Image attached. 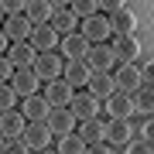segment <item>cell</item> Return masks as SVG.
<instances>
[{
  "label": "cell",
  "instance_id": "33",
  "mask_svg": "<svg viewBox=\"0 0 154 154\" xmlns=\"http://www.w3.org/2000/svg\"><path fill=\"white\" fill-rule=\"evenodd\" d=\"M134 130L140 134V140H151V134H154V123H151V116H147V120H144L140 127H134Z\"/></svg>",
  "mask_w": 154,
  "mask_h": 154
},
{
  "label": "cell",
  "instance_id": "25",
  "mask_svg": "<svg viewBox=\"0 0 154 154\" xmlns=\"http://www.w3.org/2000/svg\"><path fill=\"white\" fill-rule=\"evenodd\" d=\"M130 106H134V113L151 116V110H154V93H151V86H140V93L130 96Z\"/></svg>",
  "mask_w": 154,
  "mask_h": 154
},
{
  "label": "cell",
  "instance_id": "1",
  "mask_svg": "<svg viewBox=\"0 0 154 154\" xmlns=\"http://www.w3.org/2000/svg\"><path fill=\"white\" fill-rule=\"evenodd\" d=\"M62 55H55V51H45V55L34 58V75H38V82H55V79H62Z\"/></svg>",
  "mask_w": 154,
  "mask_h": 154
},
{
  "label": "cell",
  "instance_id": "27",
  "mask_svg": "<svg viewBox=\"0 0 154 154\" xmlns=\"http://www.w3.org/2000/svg\"><path fill=\"white\" fill-rule=\"evenodd\" d=\"M58 154H86V144L75 137V134H65V137H58Z\"/></svg>",
  "mask_w": 154,
  "mask_h": 154
},
{
  "label": "cell",
  "instance_id": "37",
  "mask_svg": "<svg viewBox=\"0 0 154 154\" xmlns=\"http://www.w3.org/2000/svg\"><path fill=\"white\" fill-rule=\"evenodd\" d=\"M0 147H4V137H0Z\"/></svg>",
  "mask_w": 154,
  "mask_h": 154
},
{
  "label": "cell",
  "instance_id": "30",
  "mask_svg": "<svg viewBox=\"0 0 154 154\" xmlns=\"http://www.w3.org/2000/svg\"><path fill=\"white\" fill-rule=\"evenodd\" d=\"M0 154H31V151L24 147L21 140H4V147H0Z\"/></svg>",
  "mask_w": 154,
  "mask_h": 154
},
{
  "label": "cell",
  "instance_id": "26",
  "mask_svg": "<svg viewBox=\"0 0 154 154\" xmlns=\"http://www.w3.org/2000/svg\"><path fill=\"white\" fill-rule=\"evenodd\" d=\"M69 14L75 17V21H89V17L99 14V11H96V0H75V4H69Z\"/></svg>",
  "mask_w": 154,
  "mask_h": 154
},
{
  "label": "cell",
  "instance_id": "22",
  "mask_svg": "<svg viewBox=\"0 0 154 154\" xmlns=\"http://www.w3.org/2000/svg\"><path fill=\"white\" fill-rule=\"evenodd\" d=\"M106 110H110V120H130L134 106H130V96L123 93H113L110 99H106Z\"/></svg>",
  "mask_w": 154,
  "mask_h": 154
},
{
  "label": "cell",
  "instance_id": "7",
  "mask_svg": "<svg viewBox=\"0 0 154 154\" xmlns=\"http://www.w3.org/2000/svg\"><path fill=\"white\" fill-rule=\"evenodd\" d=\"M72 96H75V89H72L65 79H55V82L45 86V103L51 106V110H58V106H69Z\"/></svg>",
  "mask_w": 154,
  "mask_h": 154
},
{
  "label": "cell",
  "instance_id": "9",
  "mask_svg": "<svg viewBox=\"0 0 154 154\" xmlns=\"http://www.w3.org/2000/svg\"><path fill=\"white\" fill-rule=\"evenodd\" d=\"M48 28L55 31V34H72L75 31V17L69 14V4H51V17H48Z\"/></svg>",
  "mask_w": 154,
  "mask_h": 154
},
{
  "label": "cell",
  "instance_id": "8",
  "mask_svg": "<svg viewBox=\"0 0 154 154\" xmlns=\"http://www.w3.org/2000/svg\"><path fill=\"white\" fill-rule=\"evenodd\" d=\"M113 86H116V93H123V96L137 93L140 89V69L137 65H120L116 75H113Z\"/></svg>",
  "mask_w": 154,
  "mask_h": 154
},
{
  "label": "cell",
  "instance_id": "38",
  "mask_svg": "<svg viewBox=\"0 0 154 154\" xmlns=\"http://www.w3.org/2000/svg\"><path fill=\"white\" fill-rule=\"evenodd\" d=\"M0 21H4V14H0Z\"/></svg>",
  "mask_w": 154,
  "mask_h": 154
},
{
  "label": "cell",
  "instance_id": "24",
  "mask_svg": "<svg viewBox=\"0 0 154 154\" xmlns=\"http://www.w3.org/2000/svg\"><path fill=\"white\" fill-rule=\"evenodd\" d=\"M75 137L82 140L86 147H89V144H103V120H99V116H96V120H82V127H79Z\"/></svg>",
  "mask_w": 154,
  "mask_h": 154
},
{
  "label": "cell",
  "instance_id": "29",
  "mask_svg": "<svg viewBox=\"0 0 154 154\" xmlns=\"http://www.w3.org/2000/svg\"><path fill=\"white\" fill-rule=\"evenodd\" d=\"M0 14L17 17V14H24V4H21V0H4V4H0Z\"/></svg>",
  "mask_w": 154,
  "mask_h": 154
},
{
  "label": "cell",
  "instance_id": "12",
  "mask_svg": "<svg viewBox=\"0 0 154 154\" xmlns=\"http://www.w3.org/2000/svg\"><path fill=\"white\" fill-rule=\"evenodd\" d=\"M130 134H134V123L130 120H110V123H103V144H110V147L127 144Z\"/></svg>",
  "mask_w": 154,
  "mask_h": 154
},
{
  "label": "cell",
  "instance_id": "19",
  "mask_svg": "<svg viewBox=\"0 0 154 154\" xmlns=\"http://www.w3.org/2000/svg\"><path fill=\"white\" fill-rule=\"evenodd\" d=\"M106 24H110V34H134V24L137 21H134V14L120 4L110 17H106Z\"/></svg>",
  "mask_w": 154,
  "mask_h": 154
},
{
  "label": "cell",
  "instance_id": "31",
  "mask_svg": "<svg viewBox=\"0 0 154 154\" xmlns=\"http://www.w3.org/2000/svg\"><path fill=\"white\" fill-rule=\"evenodd\" d=\"M127 154H154V147H151V140H134L127 147Z\"/></svg>",
  "mask_w": 154,
  "mask_h": 154
},
{
  "label": "cell",
  "instance_id": "13",
  "mask_svg": "<svg viewBox=\"0 0 154 154\" xmlns=\"http://www.w3.org/2000/svg\"><path fill=\"white\" fill-rule=\"evenodd\" d=\"M24 116H21V110H4L0 113V137L4 140H17L21 137V130H24Z\"/></svg>",
  "mask_w": 154,
  "mask_h": 154
},
{
  "label": "cell",
  "instance_id": "23",
  "mask_svg": "<svg viewBox=\"0 0 154 154\" xmlns=\"http://www.w3.org/2000/svg\"><path fill=\"white\" fill-rule=\"evenodd\" d=\"M48 110H51V106L45 103V96H38V93H34V96H28V99H24V110H21V116L31 123V120H45V116H48Z\"/></svg>",
  "mask_w": 154,
  "mask_h": 154
},
{
  "label": "cell",
  "instance_id": "34",
  "mask_svg": "<svg viewBox=\"0 0 154 154\" xmlns=\"http://www.w3.org/2000/svg\"><path fill=\"white\" fill-rule=\"evenodd\" d=\"M86 154H113V147H110V144H89Z\"/></svg>",
  "mask_w": 154,
  "mask_h": 154
},
{
  "label": "cell",
  "instance_id": "32",
  "mask_svg": "<svg viewBox=\"0 0 154 154\" xmlns=\"http://www.w3.org/2000/svg\"><path fill=\"white\" fill-rule=\"evenodd\" d=\"M11 75H14V65H11V62H7L4 55H0V86H4V82H7Z\"/></svg>",
  "mask_w": 154,
  "mask_h": 154
},
{
  "label": "cell",
  "instance_id": "6",
  "mask_svg": "<svg viewBox=\"0 0 154 154\" xmlns=\"http://www.w3.org/2000/svg\"><path fill=\"white\" fill-rule=\"evenodd\" d=\"M110 51H113V58L120 62V65H134V58L140 55V45L134 41V34H116Z\"/></svg>",
  "mask_w": 154,
  "mask_h": 154
},
{
  "label": "cell",
  "instance_id": "15",
  "mask_svg": "<svg viewBox=\"0 0 154 154\" xmlns=\"http://www.w3.org/2000/svg\"><path fill=\"white\" fill-rule=\"evenodd\" d=\"M86 86H89L86 93H89V96H96V99H110V96L116 93V86H113V75H110V72H93Z\"/></svg>",
  "mask_w": 154,
  "mask_h": 154
},
{
  "label": "cell",
  "instance_id": "17",
  "mask_svg": "<svg viewBox=\"0 0 154 154\" xmlns=\"http://www.w3.org/2000/svg\"><path fill=\"white\" fill-rule=\"evenodd\" d=\"M0 31H4L7 34V41H28L31 38V24H28V17H24V14H17V17H7V24H4V28H0Z\"/></svg>",
  "mask_w": 154,
  "mask_h": 154
},
{
  "label": "cell",
  "instance_id": "4",
  "mask_svg": "<svg viewBox=\"0 0 154 154\" xmlns=\"http://www.w3.org/2000/svg\"><path fill=\"white\" fill-rule=\"evenodd\" d=\"M45 127H48L51 137H65V134L75 130V116H72L65 106H58V110H48V116H45Z\"/></svg>",
  "mask_w": 154,
  "mask_h": 154
},
{
  "label": "cell",
  "instance_id": "36",
  "mask_svg": "<svg viewBox=\"0 0 154 154\" xmlns=\"http://www.w3.org/2000/svg\"><path fill=\"white\" fill-rule=\"evenodd\" d=\"M38 154H58V151H48V147H45V151H38Z\"/></svg>",
  "mask_w": 154,
  "mask_h": 154
},
{
  "label": "cell",
  "instance_id": "21",
  "mask_svg": "<svg viewBox=\"0 0 154 154\" xmlns=\"http://www.w3.org/2000/svg\"><path fill=\"white\" fill-rule=\"evenodd\" d=\"M24 17H28L31 28H41V24H48V17H51V4L48 0H31V4H24Z\"/></svg>",
  "mask_w": 154,
  "mask_h": 154
},
{
  "label": "cell",
  "instance_id": "18",
  "mask_svg": "<svg viewBox=\"0 0 154 154\" xmlns=\"http://www.w3.org/2000/svg\"><path fill=\"white\" fill-rule=\"evenodd\" d=\"M31 48L38 51V55H45V51H55V45H58V34L48 28V24H41V28H34L31 31Z\"/></svg>",
  "mask_w": 154,
  "mask_h": 154
},
{
  "label": "cell",
  "instance_id": "14",
  "mask_svg": "<svg viewBox=\"0 0 154 154\" xmlns=\"http://www.w3.org/2000/svg\"><path fill=\"white\" fill-rule=\"evenodd\" d=\"M4 58L11 62L14 69H31V65H34V58H38V55H34V48H31L28 41H14L11 48H7V55H4Z\"/></svg>",
  "mask_w": 154,
  "mask_h": 154
},
{
  "label": "cell",
  "instance_id": "20",
  "mask_svg": "<svg viewBox=\"0 0 154 154\" xmlns=\"http://www.w3.org/2000/svg\"><path fill=\"white\" fill-rule=\"evenodd\" d=\"M89 75H93V72H89L86 62H65V65H62V79H65L72 89H75V86H86Z\"/></svg>",
  "mask_w": 154,
  "mask_h": 154
},
{
  "label": "cell",
  "instance_id": "16",
  "mask_svg": "<svg viewBox=\"0 0 154 154\" xmlns=\"http://www.w3.org/2000/svg\"><path fill=\"white\" fill-rule=\"evenodd\" d=\"M86 51H89V41H86L79 31H72V34H65V38H62V55H65L69 62H82Z\"/></svg>",
  "mask_w": 154,
  "mask_h": 154
},
{
  "label": "cell",
  "instance_id": "10",
  "mask_svg": "<svg viewBox=\"0 0 154 154\" xmlns=\"http://www.w3.org/2000/svg\"><path fill=\"white\" fill-rule=\"evenodd\" d=\"M82 38L89 41V45H103L106 38H110V24H106V17L103 14H93L89 21H82Z\"/></svg>",
  "mask_w": 154,
  "mask_h": 154
},
{
  "label": "cell",
  "instance_id": "28",
  "mask_svg": "<svg viewBox=\"0 0 154 154\" xmlns=\"http://www.w3.org/2000/svg\"><path fill=\"white\" fill-rule=\"evenodd\" d=\"M14 103H17V93L4 82V86H0V113H4V110H14Z\"/></svg>",
  "mask_w": 154,
  "mask_h": 154
},
{
  "label": "cell",
  "instance_id": "11",
  "mask_svg": "<svg viewBox=\"0 0 154 154\" xmlns=\"http://www.w3.org/2000/svg\"><path fill=\"white\" fill-rule=\"evenodd\" d=\"M38 75H34V69H14V75H11V89H14V93L17 96H24V99H28V96H34V93H38Z\"/></svg>",
  "mask_w": 154,
  "mask_h": 154
},
{
  "label": "cell",
  "instance_id": "5",
  "mask_svg": "<svg viewBox=\"0 0 154 154\" xmlns=\"http://www.w3.org/2000/svg\"><path fill=\"white\" fill-rule=\"evenodd\" d=\"M82 62L89 65V72H113V65H116L110 45H89V51H86Z\"/></svg>",
  "mask_w": 154,
  "mask_h": 154
},
{
  "label": "cell",
  "instance_id": "35",
  "mask_svg": "<svg viewBox=\"0 0 154 154\" xmlns=\"http://www.w3.org/2000/svg\"><path fill=\"white\" fill-rule=\"evenodd\" d=\"M7 48H11V41H7V34L0 31V55H7Z\"/></svg>",
  "mask_w": 154,
  "mask_h": 154
},
{
  "label": "cell",
  "instance_id": "3",
  "mask_svg": "<svg viewBox=\"0 0 154 154\" xmlns=\"http://www.w3.org/2000/svg\"><path fill=\"white\" fill-rule=\"evenodd\" d=\"M65 110L75 116V123H82V120H96V116H99V99L89 96V93H75Z\"/></svg>",
  "mask_w": 154,
  "mask_h": 154
},
{
  "label": "cell",
  "instance_id": "2",
  "mask_svg": "<svg viewBox=\"0 0 154 154\" xmlns=\"http://www.w3.org/2000/svg\"><path fill=\"white\" fill-rule=\"evenodd\" d=\"M17 140H21L28 151H45L48 140H51V134H48V127H45V120H31V123H24V130H21Z\"/></svg>",
  "mask_w": 154,
  "mask_h": 154
}]
</instances>
